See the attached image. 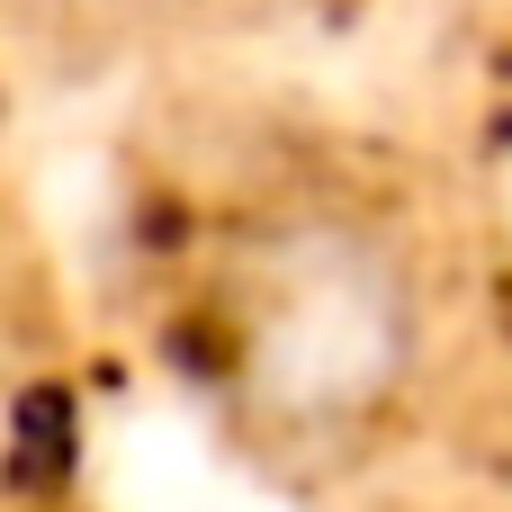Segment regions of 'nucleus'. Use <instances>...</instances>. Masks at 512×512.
I'll return each instance as SVG.
<instances>
[{"label":"nucleus","instance_id":"obj_1","mask_svg":"<svg viewBox=\"0 0 512 512\" xmlns=\"http://www.w3.org/2000/svg\"><path fill=\"white\" fill-rule=\"evenodd\" d=\"M423 342L414 270L396 261L387 234L360 216H315L261 243L243 270V315H234V369L243 405L279 441H342L369 432Z\"/></svg>","mask_w":512,"mask_h":512},{"label":"nucleus","instance_id":"obj_2","mask_svg":"<svg viewBox=\"0 0 512 512\" xmlns=\"http://www.w3.org/2000/svg\"><path fill=\"white\" fill-rule=\"evenodd\" d=\"M99 9H117V18H171V27H189V18H225V9H243V0H99Z\"/></svg>","mask_w":512,"mask_h":512},{"label":"nucleus","instance_id":"obj_3","mask_svg":"<svg viewBox=\"0 0 512 512\" xmlns=\"http://www.w3.org/2000/svg\"><path fill=\"white\" fill-rule=\"evenodd\" d=\"M9 396H18V351H9V333H0V423H9Z\"/></svg>","mask_w":512,"mask_h":512}]
</instances>
